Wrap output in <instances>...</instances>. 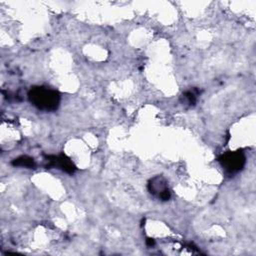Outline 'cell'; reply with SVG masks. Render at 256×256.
Wrapping results in <instances>:
<instances>
[{"mask_svg": "<svg viewBox=\"0 0 256 256\" xmlns=\"http://www.w3.org/2000/svg\"><path fill=\"white\" fill-rule=\"evenodd\" d=\"M28 97L34 106L46 111L57 109L60 101L58 92L44 87H33L29 91Z\"/></svg>", "mask_w": 256, "mask_h": 256, "instance_id": "obj_1", "label": "cell"}, {"mask_svg": "<svg viewBox=\"0 0 256 256\" xmlns=\"http://www.w3.org/2000/svg\"><path fill=\"white\" fill-rule=\"evenodd\" d=\"M219 161L227 172L236 173L243 168L245 164V156L241 151L228 152L222 155Z\"/></svg>", "mask_w": 256, "mask_h": 256, "instance_id": "obj_2", "label": "cell"}, {"mask_svg": "<svg viewBox=\"0 0 256 256\" xmlns=\"http://www.w3.org/2000/svg\"><path fill=\"white\" fill-rule=\"evenodd\" d=\"M48 161H49V164L47 165V167L57 166V167L61 168L63 171H65L67 173H73L76 170L73 163L65 155H60V156H57V157L56 156H49Z\"/></svg>", "mask_w": 256, "mask_h": 256, "instance_id": "obj_3", "label": "cell"}, {"mask_svg": "<svg viewBox=\"0 0 256 256\" xmlns=\"http://www.w3.org/2000/svg\"><path fill=\"white\" fill-rule=\"evenodd\" d=\"M149 190L153 194L157 193L158 197L163 201H166L170 198V191L159 177L151 180V182L149 183Z\"/></svg>", "mask_w": 256, "mask_h": 256, "instance_id": "obj_4", "label": "cell"}, {"mask_svg": "<svg viewBox=\"0 0 256 256\" xmlns=\"http://www.w3.org/2000/svg\"><path fill=\"white\" fill-rule=\"evenodd\" d=\"M12 164L14 166H21V167H27V168H34L35 162L34 159L28 156H21L13 160Z\"/></svg>", "mask_w": 256, "mask_h": 256, "instance_id": "obj_5", "label": "cell"}, {"mask_svg": "<svg viewBox=\"0 0 256 256\" xmlns=\"http://www.w3.org/2000/svg\"><path fill=\"white\" fill-rule=\"evenodd\" d=\"M184 98L188 102V104H194L196 96H195V94L192 91H188V92H186L184 94Z\"/></svg>", "mask_w": 256, "mask_h": 256, "instance_id": "obj_6", "label": "cell"}, {"mask_svg": "<svg viewBox=\"0 0 256 256\" xmlns=\"http://www.w3.org/2000/svg\"><path fill=\"white\" fill-rule=\"evenodd\" d=\"M147 244L152 246V245H154V241L152 239H147Z\"/></svg>", "mask_w": 256, "mask_h": 256, "instance_id": "obj_7", "label": "cell"}]
</instances>
